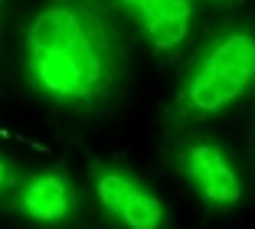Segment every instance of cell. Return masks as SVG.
<instances>
[{"label": "cell", "instance_id": "1", "mask_svg": "<svg viewBox=\"0 0 255 229\" xmlns=\"http://www.w3.org/2000/svg\"><path fill=\"white\" fill-rule=\"evenodd\" d=\"M26 82L72 115L115 108L128 85V33L118 0H43L23 33Z\"/></svg>", "mask_w": 255, "mask_h": 229}, {"label": "cell", "instance_id": "2", "mask_svg": "<svg viewBox=\"0 0 255 229\" xmlns=\"http://www.w3.org/2000/svg\"><path fill=\"white\" fill-rule=\"evenodd\" d=\"M255 89V23L219 26L196 49L173 102L164 108L160 128L167 134L187 131L216 118Z\"/></svg>", "mask_w": 255, "mask_h": 229}, {"label": "cell", "instance_id": "3", "mask_svg": "<svg viewBox=\"0 0 255 229\" xmlns=\"http://www.w3.org/2000/svg\"><path fill=\"white\" fill-rule=\"evenodd\" d=\"M170 164L196 187L210 210L236 207L242 200V180L236 164L213 138H187L170 154Z\"/></svg>", "mask_w": 255, "mask_h": 229}, {"label": "cell", "instance_id": "4", "mask_svg": "<svg viewBox=\"0 0 255 229\" xmlns=\"http://www.w3.org/2000/svg\"><path fill=\"white\" fill-rule=\"evenodd\" d=\"M92 184H95V197L108 216L128 229H160L167 220L164 203L154 193H147L134 177H128L118 167H105V164H92Z\"/></svg>", "mask_w": 255, "mask_h": 229}, {"label": "cell", "instance_id": "5", "mask_svg": "<svg viewBox=\"0 0 255 229\" xmlns=\"http://www.w3.org/2000/svg\"><path fill=\"white\" fill-rule=\"evenodd\" d=\"M118 7L141 26L157 52H173L187 43L193 23L190 0H118Z\"/></svg>", "mask_w": 255, "mask_h": 229}, {"label": "cell", "instance_id": "6", "mask_svg": "<svg viewBox=\"0 0 255 229\" xmlns=\"http://www.w3.org/2000/svg\"><path fill=\"white\" fill-rule=\"evenodd\" d=\"M79 193H75L72 180L62 170H43L33 174L16 193V207L23 216H30L36 223H62L72 216Z\"/></svg>", "mask_w": 255, "mask_h": 229}, {"label": "cell", "instance_id": "7", "mask_svg": "<svg viewBox=\"0 0 255 229\" xmlns=\"http://www.w3.org/2000/svg\"><path fill=\"white\" fill-rule=\"evenodd\" d=\"M13 180H16V170H13V164L0 157V193H3V190H10V187H13Z\"/></svg>", "mask_w": 255, "mask_h": 229}, {"label": "cell", "instance_id": "8", "mask_svg": "<svg viewBox=\"0 0 255 229\" xmlns=\"http://www.w3.org/2000/svg\"><path fill=\"white\" fill-rule=\"evenodd\" d=\"M10 3H13V0H0V33H3V26H7V13H10Z\"/></svg>", "mask_w": 255, "mask_h": 229}, {"label": "cell", "instance_id": "9", "mask_svg": "<svg viewBox=\"0 0 255 229\" xmlns=\"http://www.w3.org/2000/svg\"><path fill=\"white\" fill-rule=\"evenodd\" d=\"M252 174H255V131H252Z\"/></svg>", "mask_w": 255, "mask_h": 229}, {"label": "cell", "instance_id": "10", "mask_svg": "<svg viewBox=\"0 0 255 229\" xmlns=\"http://www.w3.org/2000/svg\"><path fill=\"white\" fill-rule=\"evenodd\" d=\"M213 3H236V0H213Z\"/></svg>", "mask_w": 255, "mask_h": 229}]
</instances>
